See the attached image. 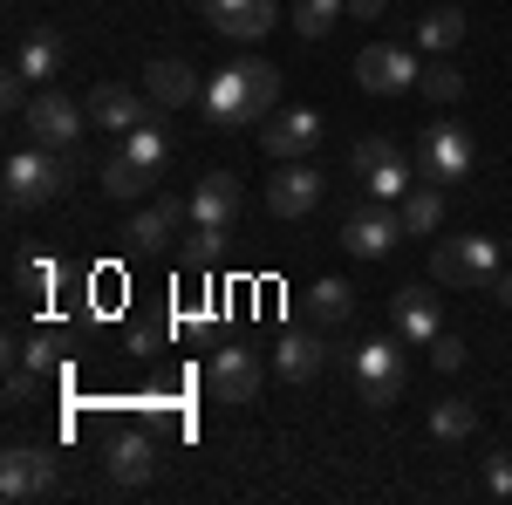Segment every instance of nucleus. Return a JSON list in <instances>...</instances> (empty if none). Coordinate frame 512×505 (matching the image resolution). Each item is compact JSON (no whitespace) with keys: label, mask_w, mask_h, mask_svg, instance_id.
Listing matches in <instances>:
<instances>
[{"label":"nucleus","mask_w":512,"mask_h":505,"mask_svg":"<svg viewBox=\"0 0 512 505\" xmlns=\"http://www.w3.org/2000/svg\"><path fill=\"white\" fill-rule=\"evenodd\" d=\"M472 430H478V403L472 396H444V403L431 410V437L437 444H465Z\"/></svg>","instance_id":"obj_25"},{"label":"nucleus","mask_w":512,"mask_h":505,"mask_svg":"<svg viewBox=\"0 0 512 505\" xmlns=\"http://www.w3.org/2000/svg\"><path fill=\"white\" fill-rule=\"evenodd\" d=\"M342 14H349V0H294V28H301L308 41H321Z\"/></svg>","instance_id":"obj_30"},{"label":"nucleus","mask_w":512,"mask_h":505,"mask_svg":"<svg viewBox=\"0 0 512 505\" xmlns=\"http://www.w3.org/2000/svg\"><path fill=\"white\" fill-rule=\"evenodd\" d=\"M198 103H205V117L219 123V130H260L280 103V69L260 62V55H239V62H226L219 76L205 82Z\"/></svg>","instance_id":"obj_1"},{"label":"nucleus","mask_w":512,"mask_h":505,"mask_svg":"<svg viewBox=\"0 0 512 505\" xmlns=\"http://www.w3.org/2000/svg\"><path fill=\"white\" fill-rule=\"evenodd\" d=\"M321 185H328V178H321L308 157H287L274 178H267V212H274V219H308L321 205Z\"/></svg>","instance_id":"obj_8"},{"label":"nucleus","mask_w":512,"mask_h":505,"mask_svg":"<svg viewBox=\"0 0 512 505\" xmlns=\"http://www.w3.org/2000/svg\"><path fill=\"white\" fill-rule=\"evenodd\" d=\"M321 362H328L321 335H280V349H274V376L280 383H315Z\"/></svg>","instance_id":"obj_19"},{"label":"nucleus","mask_w":512,"mask_h":505,"mask_svg":"<svg viewBox=\"0 0 512 505\" xmlns=\"http://www.w3.org/2000/svg\"><path fill=\"white\" fill-rule=\"evenodd\" d=\"M178 219H192V198H151V205L130 219V239H137V246H164V239L178 233Z\"/></svg>","instance_id":"obj_21"},{"label":"nucleus","mask_w":512,"mask_h":505,"mask_svg":"<svg viewBox=\"0 0 512 505\" xmlns=\"http://www.w3.org/2000/svg\"><path fill=\"white\" fill-rule=\"evenodd\" d=\"M321 144V117L315 110H274V117L260 123V151L274 157V164H287V157H315Z\"/></svg>","instance_id":"obj_10"},{"label":"nucleus","mask_w":512,"mask_h":505,"mask_svg":"<svg viewBox=\"0 0 512 505\" xmlns=\"http://www.w3.org/2000/svg\"><path fill=\"white\" fill-rule=\"evenodd\" d=\"M424 76V62L410 55V48H396V41H369L362 55H355V82L369 89V96H403V89H417Z\"/></svg>","instance_id":"obj_5"},{"label":"nucleus","mask_w":512,"mask_h":505,"mask_svg":"<svg viewBox=\"0 0 512 505\" xmlns=\"http://www.w3.org/2000/svg\"><path fill=\"white\" fill-rule=\"evenodd\" d=\"M239 198H246V185H239L233 171H205L198 178V192H192V226H233L239 219Z\"/></svg>","instance_id":"obj_14"},{"label":"nucleus","mask_w":512,"mask_h":505,"mask_svg":"<svg viewBox=\"0 0 512 505\" xmlns=\"http://www.w3.org/2000/svg\"><path fill=\"white\" fill-rule=\"evenodd\" d=\"M82 123H89V110H82V103H69L62 89H41L35 103L21 110V130H28V144H48V151H76Z\"/></svg>","instance_id":"obj_4"},{"label":"nucleus","mask_w":512,"mask_h":505,"mask_svg":"<svg viewBox=\"0 0 512 505\" xmlns=\"http://www.w3.org/2000/svg\"><path fill=\"white\" fill-rule=\"evenodd\" d=\"M151 471H158V444L144 430H123L117 444H110V478L117 485H151Z\"/></svg>","instance_id":"obj_18"},{"label":"nucleus","mask_w":512,"mask_h":505,"mask_svg":"<svg viewBox=\"0 0 512 505\" xmlns=\"http://www.w3.org/2000/svg\"><path fill=\"white\" fill-rule=\"evenodd\" d=\"M123 151L137 157L144 171H164V164H171V144H164L158 123H137V130H123Z\"/></svg>","instance_id":"obj_28"},{"label":"nucleus","mask_w":512,"mask_h":505,"mask_svg":"<svg viewBox=\"0 0 512 505\" xmlns=\"http://www.w3.org/2000/svg\"><path fill=\"white\" fill-rule=\"evenodd\" d=\"M349 369H355V389H362L369 410H390L396 396H403V349L396 342H362L349 355Z\"/></svg>","instance_id":"obj_6"},{"label":"nucleus","mask_w":512,"mask_h":505,"mask_svg":"<svg viewBox=\"0 0 512 505\" xmlns=\"http://www.w3.org/2000/svg\"><path fill=\"white\" fill-rule=\"evenodd\" d=\"M383 157H396L390 137H362V144H355V171H369V164H383Z\"/></svg>","instance_id":"obj_36"},{"label":"nucleus","mask_w":512,"mask_h":505,"mask_svg":"<svg viewBox=\"0 0 512 505\" xmlns=\"http://www.w3.org/2000/svg\"><path fill=\"white\" fill-rule=\"evenodd\" d=\"M219 253H226V233H219V226H198V233L185 239V267H192V273L219 267Z\"/></svg>","instance_id":"obj_31"},{"label":"nucleus","mask_w":512,"mask_h":505,"mask_svg":"<svg viewBox=\"0 0 512 505\" xmlns=\"http://www.w3.org/2000/svg\"><path fill=\"white\" fill-rule=\"evenodd\" d=\"M48 492H55V458L35 451V444H14L0 458V499L21 505V499H48Z\"/></svg>","instance_id":"obj_9"},{"label":"nucleus","mask_w":512,"mask_h":505,"mask_svg":"<svg viewBox=\"0 0 512 505\" xmlns=\"http://www.w3.org/2000/svg\"><path fill=\"white\" fill-rule=\"evenodd\" d=\"M478 164V144L465 123H437V130H424V178L431 185H465Z\"/></svg>","instance_id":"obj_7"},{"label":"nucleus","mask_w":512,"mask_h":505,"mask_svg":"<svg viewBox=\"0 0 512 505\" xmlns=\"http://www.w3.org/2000/svg\"><path fill=\"white\" fill-rule=\"evenodd\" d=\"M28 103H35V96H28V76H21V69H7V76H0V110H7V117H21Z\"/></svg>","instance_id":"obj_32"},{"label":"nucleus","mask_w":512,"mask_h":505,"mask_svg":"<svg viewBox=\"0 0 512 505\" xmlns=\"http://www.w3.org/2000/svg\"><path fill=\"white\" fill-rule=\"evenodd\" d=\"M431 362H437V369H444V376H451V369H465V342H458V335L444 328V335H437V342H431Z\"/></svg>","instance_id":"obj_34"},{"label":"nucleus","mask_w":512,"mask_h":505,"mask_svg":"<svg viewBox=\"0 0 512 505\" xmlns=\"http://www.w3.org/2000/svg\"><path fill=\"white\" fill-rule=\"evenodd\" d=\"M362 185H369V198H403L410 185H417V171H410V157L396 151V157H383V164H369Z\"/></svg>","instance_id":"obj_27"},{"label":"nucleus","mask_w":512,"mask_h":505,"mask_svg":"<svg viewBox=\"0 0 512 505\" xmlns=\"http://www.w3.org/2000/svg\"><path fill=\"white\" fill-rule=\"evenodd\" d=\"M417 41H424V55H451V48L465 41V7H451V0H437L431 14L417 21Z\"/></svg>","instance_id":"obj_24"},{"label":"nucleus","mask_w":512,"mask_h":505,"mask_svg":"<svg viewBox=\"0 0 512 505\" xmlns=\"http://www.w3.org/2000/svg\"><path fill=\"white\" fill-rule=\"evenodd\" d=\"M158 185V171H144L130 151H117V157H103V192L110 198H123V205H137V198Z\"/></svg>","instance_id":"obj_23"},{"label":"nucleus","mask_w":512,"mask_h":505,"mask_svg":"<svg viewBox=\"0 0 512 505\" xmlns=\"http://www.w3.org/2000/svg\"><path fill=\"white\" fill-rule=\"evenodd\" d=\"M89 123L96 130H137V123H151L144 117V96L137 89H123V82H103V89H89Z\"/></svg>","instance_id":"obj_17"},{"label":"nucleus","mask_w":512,"mask_h":505,"mask_svg":"<svg viewBox=\"0 0 512 505\" xmlns=\"http://www.w3.org/2000/svg\"><path fill=\"white\" fill-rule=\"evenodd\" d=\"M144 96H151L158 110H185V103H198V96H205V89H198V69H192V62L158 55V62L144 69Z\"/></svg>","instance_id":"obj_15"},{"label":"nucleus","mask_w":512,"mask_h":505,"mask_svg":"<svg viewBox=\"0 0 512 505\" xmlns=\"http://www.w3.org/2000/svg\"><path fill=\"white\" fill-rule=\"evenodd\" d=\"M14 69L28 82H41L48 89V76H62V35L55 28H35V35H21V48H14Z\"/></svg>","instance_id":"obj_20"},{"label":"nucleus","mask_w":512,"mask_h":505,"mask_svg":"<svg viewBox=\"0 0 512 505\" xmlns=\"http://www.w3.org/2000/svg\"><path fill=\"white\" fill-rule=\"evenodd\" d=\"M431 280L437 287H492L499 280V239H485V233L444 239L431 253Z\"/></svg>","instance_id":"obj_3"},{"label":"nucleus","mask_w":512,"mask_h":505,"mask_svg":"<svg viewBox=\"0 0 512 505\" xmlns=\"http://www.w3.org/2000/svg\"><path fill=\"white\" fill-rule=\"evenodd\" d=\"M417 89H424V96H431V103H444V110H451V103H458V96H465V69H458V62H444V55H437L431 69H424V76H417Z\"/></svg>","instance_id":"obj_29"},{"label":"nucleus","mask_w":512,"mask_h":505,"mask_svg":"<svg viewBox=\"0 0 512 505\" xmlns=\"http://www.w3.org/2000/svg\"><path fill=\"white\" fill-rule=\"evenodd\" d=\"M492 287H499V301H506V308H512V273H499V280H492Z\"/></svg>","instance_id":"obj_38"},{"label":"nucleus","mask_w":512,"mask_h":505,"mask_svg":"<svg viewBox=\"0 0 512 505\" xmlns=\"http://www.w3.org/2000/svg\"><path fill=\"white\" fill-rule=\"evenodd\" d=\"M396 335L417 342V349H431L437 335H444V301L424 294V287H403V294H396Z\"/></svg>","instance_id":"obj_16"},{"label":"nucleus","mask_w":512,"mask_h":505,"mask_svg":"<svg viewBox=\"0 0 512 505\" xmlns=\"http://www.w3.org/2000/svg\"><path fill=\"white\" fill-rule=\"evenodd\" d=\"M205 389H212L219 403H253V396H260V355L253 349H219L212 369H205Z\"/></svg>","instance_id":"obj_12"},{"label":"nucleus","mask_w":512,"mask_h":505,"mask_svg":"<svg viewBox=\"0 0 512 505\" xmlns=\"http://www.w3.org/2000/svg\"><path fill=\"white\" fill-rule=\"evenodd\" d=\"M485 492H492V499H512V451L485 458Z\"/></svg>","instance_id":"obj_33"},{"label":"nucleus","mask_w":512,"mask_h":505,"mask_svg":"<svg viewBox=\"0 0 512 505\" xmlns=\"http://www.w3.org/2000/svg\"><path fill=\"white\" fill-rule=\"evenodd\" d=\"M35 369H14V376H7V410H28V396H35Z\"/></svg>","instance_id":"obj_35"},{"label":"nucleus","mask_w":512,"mask_h":505,"mask_svg":"<svg viewBox=\"0 0 512 505\" xmlns=\"http://www.w3.org/2000/svg\"><path fill=\"white\" fill-rule=\"evenodd\" d=\"M205 21L226 41H260L280 21V7L274 0H205Z\"/></svg>","instance_id":"obj_13"},{"label":"nucleus","mask_w":512,"mask_h":505,"mask_svg":"<svg viewBox=\"0 0 512 505\" xmlns=\"http://www.w3.org/2000/svg\"><path fill=\"white\" fill-rule=\"evenodd\" d=\"M308 314H315V328H342V321L355 314V287H349V280H315Z\"/></svg>","instance_id":"obj_26"},{"label":"nucleus","mask_w":512,"mask_h":505,"mask_svg":"<svg viewBox=\"0 0 512 505\" xmlns=\"http://www.w3.org/2000/svg\"><path fill=\"white\" fill-rule=\"evenodd\" d=\"M437 226H444V185L424 178V185H410V192H403V233H410V239H431Z\"/></svg>","instance_id":"obj_22"},{"label":"nucleus","mask_w":512,"mask_h":505,"mask_svg":"<svg viewBox=\"0 0 512 505\" xmlns=\"http://www.w3.org/2000/svg\"><path fill=\"white\" fill-rule=\"evenodd\" d=\"M396 239H410L403 233V212H355L342 226V253L349 260H390Z\"/></svg>","instance_id":"obj_11"},{"label":"nucleus","mask_w":512,"mask_h":505,"mask_svg":"<svg viewBox=\"0 0 512 505\" xmlns=\"http://www.w3.org/2000/svg\"><path fill=\"white\" fill-rule=\"evenodd\" d=\"M76 185V157L69 151H48V144H28V151L7 157V205L28 212V205H48Z\"/></svg>","instance_id":"obj_2"},{"label":"nucleus","mask_w":512,"mask_h":505,"mask_svg":"<svg viewBox=\"0 0 512 505\" xmlns=\"http://www.w3.org/2000/svg\"><path fill=\"white\" fill-rule=\"evenodd\" d=\"M383 7H390V0H349V21H376Z\"/></svg>","instance_id":"obj_37"}]
</instances>
